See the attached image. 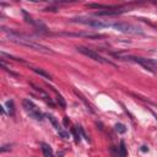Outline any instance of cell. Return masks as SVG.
<instances>
[{
	"label": "cell",
	"instance_id": "13",
	"mask_svg": "<svg viewBox=\"0 0 157 157\" xmlns=\"http://www.w3.org/2000/svg\"><path fill=\"white\" fill-rule=\"evenodd\" d=\"M6 107H8V111L10 116H14L15 113V106H14V101H8L6 102Z\"/></svg>",
	"mask_w": 157,
	"mask_h": 157
},
{
	"label": "cell",
	"instance_id": "6",
	"mask_svg": "<svg viewBox=\"0 0 157 157\" xmlns=\"http://www.w3.org/2000/svg\"><path fill=\"white\" fill-rule=\"evenodd\" d=\"M77 52H80L81 54L83 55H86L88 56V58H91L93 60H96L98 63H108V64H112L111 61H108V60H104L101 55H99L98 53H96L95 50H92V49H88V48H85V47H77ZM113 65V64H112Z\"/></svg>",
	"mask_w": 157,
	"mask_h": 157
},
{
	"label": "cell",
	"instance_id": "17",
	"mask_svg": "<svg viewBox=\"0 0 157 157\" xmlns=\"http://www.w3.org/2000/svg\"><path fill=\"white\" fill-rule=\"evenodd\" d=\"M77 128V130L80 132V134L82 135V138H85V140H87V141H90V139H88V136L86 135V133H85V130L82 129V127H76Z\"/></svg>",
	"mask_w": 157,
	"mask_h": 157
},
{
	"label": "cell",
	"instance_id": "14",
	"mask_svg": "<svg viewBox=\"0 0 157 157\" xmlns=\"http://www.w3.org/2000/svg\"><path fill=\"white\" fill-rule=\"evenodd\" d=\"M71 134L76 143H80V132L77 130V128H71Z\"/></svg>",
	"mask_w": 157,
	"mask_h": 157
},
{
	"label": "cell",
	"instance_id": "4",
	"mask_svg": "<svg viewBox=\"0 0 157 157\" xmlns=\"http://www.w3.org/2000/svg\"><path fill=\"white\" fill-rule=\"evenodd\" d=\"M127 59H130V60H134V61H136L139 63L140 65H143L145 69H147L150 71H152L155 72L157 70V60L155 59H146V58H138V56H127ZM125 59V60H127Z\"/></svg>",
	"mask_w": 157,
	"mask_h": 157
},
{
	"label": "cell",
	"instance_id": "8",
	"mask_svg": "<svg viewBox=\"0 0 157 157\" xmlns=\"http://www.w3.org/2000/svg\"><path fill=\"white\" fill-rule=\"evenodd\" d=\"M42 151H43V154H44V157H54L53 156V150H52V147L49 145H47V144H42Z\"/></svg>",
	"mask_w": 157,
	"mask_h": 157
},
{
	"label": "cell",
	"instance_id": "9",
	"mask_svg": "<svg viewBox=\"0 0 157 157\" xmlns=\"http://www.w3.org/2000/svg\"><path fill=\"white\" fill-rule=\"evenodd\" d=\"M36 74L37 75H39V76H43L44 78H49V80H52V76H50V74L49 72H47V71H44V70H42V69H38V67H33L32 69Z\"/></svg>",
	"mask_w": 157,
	"mask_h": 157
},
{
	"label": "cell",
	"instance_id": "11",
	"mask_svg": "<svg viewBox=\"0 0 157 157\" xmlns=\"http://www.w3.org/2000/svg\"><path fill=\"white\" fill-rule=\"evenodd\" d=\"M47 118L50 120V123L53 124V127L59 132V130H60V125H59V122H58V120L55 119V117H53V116H50V114H48V116H47Z\"/></svg>",
	"mask_w": 157,
	"mask_h": 157
},
{
	"label": "cell",
	"instance_id": "18",
	"mask_svg": "<svg viewBox=\"0 0 157 157\" xmlns=\"http://www.w3.org/2000/svg\"><path fill=\"white\" fill-rule=\"evenodd\" d=\"M59 135L63 139H69V134H67L66 132H63V130H59Z\"/></svg>",
	"mask_w": 157,
	"mask_h": 157
},
{
	"label": "cell",
	"instance_id": "22",
	"mask_svg": "<svg viewBox=\"0 0 157 157\" xmlns=\"http://www.w3.org/2000/svg\"><path fill=\"white\" fill-rule=\"evenodd\" d=\"M44 11H56V9L55 8H47V9H44Z\"/></svg>",
	"mask_w": 157,
	"mask_h": 157
},
{
	"label": "cell",
	"instance_id": "12",
	"mask_svg": "<svg viewBox=\"0 0 157 157\" xmlns=\"http://www.w3.org/2000/svg\"><path fill=\"white\" fill-rule=\"evenodd\" d=\"M119 157H127V149H125V143L122 141L119 147Z\"/></svg>",
	"mask_w": 157,
	"mask_h": 157
},
{
	"label": "cell",
	"instance_id": "3",
	"mask_svg": "<svg viewBox=\"0 0 157 157\" xmlns=\"http://www.w3.org/2000/svg\"><path fill=\"white\" fill-rule=\"evenodd\" d=\"M22 106H23V108L26 109V111H27V113H28L33 119L39 120V122H42V120H43V117H44V116L39 112L38 107L36 106V104H34L32 101H30V99H23V101H22Z\"/></svg>",
	"mask_w": 157,
	"mask_h": 157
},
{
	"label": "cell",
	"instance_id": "7",
	"mask_svg": "<svg viewBox=\"0 0 157 157\" xmlns=\"http://www.w3.org/2000/svg\"><path fill=\"white\" fill-rule=\"evenodd\" d=\"M127 10H103V11H97L95 12V16H116V15H120L125 12Z\"/></svg>",
	"mask_w": 157,
	"mask_h": 157
},
{
	"label": "cell",
	"instance_id": "20",
	"mask_svg": "<svg viewBox=\"0 0 157 157\" xmlns=\"http://www.w3.org/2000/svg\"><path fill=\"white\" fill-rule=\"evenodd\" d=\"M8 150H10V146L9 145H4L1 147V152H5V151H8Z\"/></svg>",
	"mask_w": 157,
	"mask_h": 157
},
{
	"label": "cell",
	"instance_id": "2",
	"mask_svg": "<svg viewBox=\"0 0 157 157\" xmlns=\"http://www.w3.org/2000/svg\"><path fill=\"white\" fill-rule=\"evenodd\" d=\"M111 27H113L114 30L120 31V32L124 33H130V34H141L143 36L144 32L141 31V28L136 27L134 25H130L127 22H117V23H111Z\"/></svg>",
	"mask_w": 157,
	"mask_h": 157
},
{
	"label": "cell",
	"instance_id": "16",
	"mask_svg": "<svg viewBox=\"0 0 157 157\" xmlns=\"http://www.w3.org/2000/svg\"><path fill=\"white\" fill-rule=\"evenodd\" d=\"M74 92H75V95H76V96H78V97H80V99H81V101H82L83 103H85V104H86V107H87V108H88V109H90V111L92 112V108H90V104H88V102L86 101V98H85V97H83V96L81 95V93H80V92H77L76 90H74Z\"/></svg>",
	"mask_w": 157,
	"mask_h": 157
},
{
	"label": "cell",
	"instance_id": "5",
	"mask_svg": "<svg viewBox=\"0 0 157 157\" xmlns=\"http://www.w3.org/2000/svg\"><path fill=\"white\" fill-rule=\"evenodd\" d=\"M72 22H78V23H83V25H88L91 27H96V28H103V27H111V23H106L102 22L99 20H91V19H74L71 20Z\"/></svg>",
	"mask_w": 157,
	"mask_h": 157
},
{
	"label": "cell",
	"instance_id": "21",
	"mask_svg": "<svg viewBox=\"0 0 157 157\" xmlns=\"http://www.w3.org/2000/svg\"><path fill=\"white\" fill-rule=\"evenodd\" d=\"M141 151H143V152H147V151H149V147H147V146H141V149H140Z\"/></svg>",
	"mask_w": 157,
	"mask_h": 157
},
{
	"label": "cell",
	"instance_id": "19",
	"mask_svg": "<svg viewBox=\"0 0 157 157\" xmlns=\"http://www.w3.org/2000/svg\"><path fill=\"white\" fill-rule=\"evenodd\" d=\"M63 124H64V127H69V118L64 117V119H63Z\"/></svg>",
	"mask_w": 157,
	"mask_h": 157
},
{
	"label": "cell",
	"instance_id": "15",
	"mask_svg": "<svg viewBox=\"0 0 157 157\" xmlns=\"http://www.w3.org/2000/svg\"><path fill=\"white\" fill-rule=\"evenodd\" d=\"M56 102H58V104L61 107V108H66V102H65V99L63 98V96H60V95H58L56 96Z\"/></svg>",
	"mask_w": 157,
	"mask_h": 157
},
{
	"label": "cell",
	"instance_id": "10",
	"mask_svg": "<svg viewBox=\"0 0 157 157\" xmlns=\"http://www.w3.org/2000/svg\"><path fill=\"white\" fill-rule=\"evenodd\" d=\"M114 129H116V132L118 134H125L127 133V127H125L124 124H122V123H117L116 125H114Z\"/></svg>",
	"mask_w": 157,
	"mask_h": 157
},
{
	"label": "cell",
	"instance_id": "23",
	"mask_svg": "<svg viewBox=\"0 0 157 157\" xmlns=\"http://www.w3.org/2000/svg\"><path fill=\"white\" fill-rule=\"evenodd\" d=\"M151 113H152V116H154V117H155V119L157 120V114H156L155 112H152V111H151Z\"/></svg>",
	"mask_w": 157,
	"mask_h": 157
},
{
	"label": "cell",
	"instance_id": "1",
	"mask_svg": "<svg viewBox=\"0 0 157 157\" xmlns=\"http://www.w3.org/2000/svg\"><path fill=\"white\" fill-rule=\"evenodd\" d=\"M4 31H5V32H8L9 39L15 42V43L25 45V47H28V48H31V49L38 50V52H41V53H44V54H54V52L52 49H49V48H47V47L37 43V42H34L33 39H30L27 36H23V34H21L19 32H15V31H8L5 28H4Z\"/></svg>",
	"mask_w": 157,
	"mask_h": 157
}]
</instances>
